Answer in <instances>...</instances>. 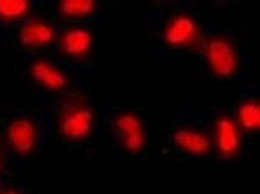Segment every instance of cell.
Returning a JSON list of instances; mask_svg holds the SVG:
<instances>
[{
	"mask_svg": "<svg viewBox=\"0 0 260 194\" xmlns=\"http://www.w3.org/2000/svg\"><path fill=\"white\" fill-rule=\"evenodd\" d=\"M117 130L130 151H139L144 144L142 125L138 117L131 113L120 115L115 121Z\"/></svg>",
	"mask_w": 260,
	"mask_h": 194,
	"instance_id": "2",
	"label": "cell"
},
{
	"mask_svg": "<svg viewBox=\"0 0 260 194\" xmlns=\"http://www.w3.org/2000/svg\"><path fill=\"white\" fill-rule=\"evenodd\" d=\"M239 118L243 128L247 130H256L260 125L259 107L255 103H245L240 107Z\"/></svg>",
	"mask_w": 260,
	"mask_h": 194,
	"instance_id": "11",
	"label": "cell"
},
{
	"mask_svg": "<svg viewBox=\"0 0 260 194\" xmlns=\"http://www.w3.org/2000/svg\"><path fill=\"white\" fill-rule=\"evenodd\" d=\"M196 24L187 17H179L169 27L166 39L170 45L177 46L186 43L196 31Z\"/></svg>",
	"mask_w": 260,
	"mask_h": 194,
	"instance_id": "9",
	"label": "cell"
},
{
	"mask_svg": "<svg viewBox=\"0 0 260 194\" xmlns=\"http://www.w3.org/2000/svg\"><path fill=\"white\" fill-rule=\"evenodd\" d=\"M93 113L89 108H83L69 115L63 120L62 132L71 139L86 137L92 130Z\"/></svg>",
	"mask_w": 260,
	"mask_h": 194,
	"instance_id": "4",
	"label": "cell"
},
{
	"mask_svg": "<svg viewBox=\"0 0 260 194\" xmlns=\"http://www.w3.org/2000/svg\"><path fill=\"white\" fill-rule=\"evenodd\" d=\"M32 73L39 83L50 89H60L67 83L66 77L60 70L43 62L36 63L33 66Z\"/></svg>",
	"mask_w": 260,
	"mask_h": 194,
	"instance_id": "10",
	"label": "cell"
},
{
	"mask_svg": "<svg viewBox=\"0 0 260 194\" xmlns=\"http://www.w3.org/2000/svg\"><path fill=\"white\" fill-rule=\"evenodd\" d=\"M54 37L53 28L42 22H29L21 29V42L28 48L45 46L52 42Z\"/></svg>",
	"mask_w": 260,
	"mask_h": 194,
	"instance_id": "5",
	"label": "cell"
},
{
	"mask_svg": "<svg viewBox=\"0 0 260 194\" xmlns=\"http://www.w3.org/2000/svg\"><path fill=\"white\" fill-rule=\"evenodd\" d=\"M207 54L210 66L217 75L229 76L235 71V53L228 42L223 40L212 41L208 45Z\"/></svg>",
	"mask_w": 260,
	"mask_h": 194,
	"instance_id": "1",
	"label": "cell"
},
{
	"mask_svg": "<svg viewBox=\"0 0 260 194\" xmlns=\"http://www.w3.org/2000/svg\"><path fill=\"white\" fill-rule=\"evenodd\" d=\"M62 13L68 16H85L93 12L95 2L92 0H66L60 3Z\"/></svg>",
	"mask_w": 260,
	"mask_h": 194,
	"instance_id": "12",
	"label": "cell"
},
{
	"mask_svg": "<svg viewBox=\"0 0 260 194\" xmlns=\"http://www.w3.org/2000/svg\"><path fill=\"white\" fill-rule=\"evenodd\" d=\"M3 194H17L16 192H14V191H8V192H4V193Z\"/></svg>",
	"mask_w": 260,
	"mask_h": 194,
	"instance_id": "14",
	"label": "cell"
},
{
	"mask_svg": "<svg viewBox=\"0 0 260 194\" xmlns=\"http://www.w3.org/2000/svg\"><path fill=\"white\" fill-rule=\"evenodd\" d=\"M173 138L179 146L193 154H205L211 146L209 139L205 135L186 129L178 130Z\"/></svg>",
	"mask_w": 260,
	"mask_h": 194,
	"instance_id": "6",
	"label": "cell"
},
{
	"mask_svg": "<svg viewBox=\"0 0 260 194\" xmlns=\"http://www.w3.org/2000/svg\"><path fill=\"white\" fill-rule=\"evenodd\" d=\"M8 138L16 151L21 153L30 152L36 142L34 125L28 120H16L9 127Z\"/></svg>",
	"mask_w": 260,
	"mask_h": 194,
	"instance_id": "3",
	"label": "cell"
},
{
	"mask_svg": "<svg viewBox=\"0 0 260 194\" xmlns=\"http://www.w3.org/2000/svg\"><path fill=\"white\" fill-rule=\"evenodd\" d=\"M217 142L219 149L225 154H231L238 149L240 138L232 121L222 118L217 124Z\"/></svg>",
	"mask_w": 260,
	"mask_h": 194,
	"instance_id": "7",
	"label": "cell"
},
{
	"mask_svg": "<svg viewBox=\"0 0 260 194\" xmlns=\"http://www.w3.org/2000/svg\"><path fill=\"white\" fill-rule=\"evenodd\" d=\"M28 7L25 0H0V16L9 19L19 17L26 13Z\"/></svg>",
	"mask_w": 260,
	"mask_h": 194,
	"instance_id": "13",
	"label": "cell"
},
{
	"mask_svg": "<svg viewBox=\"0 0 260 194\" xmlns=\"http://www.w3.org/2000/svg\"><path fill=\"white\" fill-rule=\"evenodd\" d=\"M92 36L85 29H74L64 34L62 41L63 49L70 55L80 56L90 49Z\"/></svg>",
	"mask_w": 260,
	"mask_h": 194,
	"instance_id": "8",
	"label": "cell"
}]
</instances>
